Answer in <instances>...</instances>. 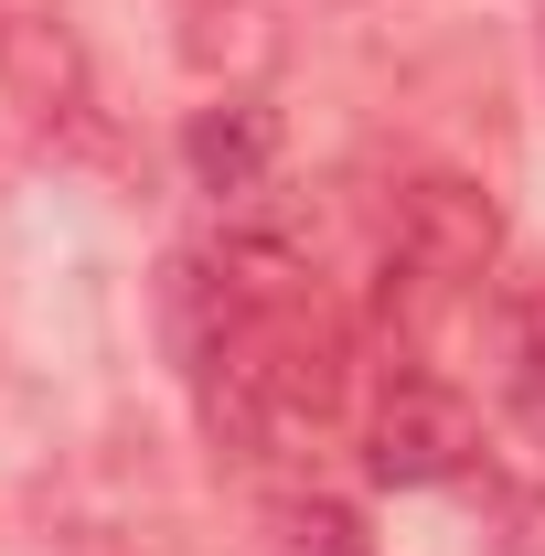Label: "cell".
I'll return each mask as SVG.
<instances>
[{
	"mask_svg": "<svg viewBox=\"0 0 545 556\" xmlns=\"http://www.w3.org/2000/svg\"><path fill=\"white\" fill-rule=\"evenodd\" d=\"M492 556H545V492H524V503L503 514V546Z\"/></svg>",
	"mask_w": 545,
	"mask_h": 556,
	"instance_id": "8992f818",
	"label": "cell"
},
{
	"mask_svg": "<svg viewBox=\"0 0 545 556\" xmlns=\"http://www.w3.org/2000/svg\"><path fill=\"white\" fill-rule=\"evenodd\" d=\"M503 257V204L481 193L471 172H417L396 193V268L428 289H471Z\"/></svg>",
	"mask_w": 545,
	"mask_h": 556,
	"instance_id": "7a4b0ae2",
	"label": "cell"
},
{
	"mask_svg": "<svg viewBox=\"0 0 545 556\" xmlns=\"http://www.w3.org/2000/svg\"><path fill=\"white\" fill-rule=\"evenodd\" d=\"M278 525H289V556H364V525H353V503H321V492H310V503H289Z\"/></svg>",
	"mask_w": 545,
	"mask_h": 556,
	"instance_id": "5b68a950",
	"label": "cell"
},
{
	"mask_svg": "<svg viewBox=\"0 0 545 556\" xmlns=\"http://www.w3.org/2000/svg\"><path fill=\"white\" fill-rule=\"evenodd\" d=\"M524 407L545 417V332H535V353H524Z\"/></svg>",
	"mask_w": 545,
	"mask_h": 556,
	"instance_id": "52a82bcc",
	"label": "cell"
},
{
	"mask_svg": "<svg viewBox=\"0 0 545 556\" xmlns=\"http://www.w3.org/2000/svg\"><path fill=\"white\" fill-rule=\"evenodd\" d=\"M0 97H11L33 129H86V118H97V75H86L75 22L33 11V0H0Z\"/></svg>",
	"mask_w": 545,
	"mask_h": 556,
	"instance_id": "3957f363",
	"label": "cell"
},
{
	"mask_svg": "<svg viewBox=\"0 0 545 556\" xmlns=\"http://www.w3.org/2000/svg\"><path fill=\"white\" fill-rule=\"evenodd\" d=\"M481 460V407L439 375H396L375 396V428H364V471L396 492H428V482H460Z\"/></svg>",
	"mask_w": 545,
	"mask_h": 556,
	"instance_id": "6da1fadb",
	"label": "cell"
},
{
	"mask_svg": "<svg viewBox=\"0 0 545 556\" xmlns=\"http://www.w3.org/2000/svg\"><path fill=\"white\" fill-rule=\"evenodd\" d=\"M182 172H193V193H214V204H257L278 182V108H257V97H214V108H193V129H182Z\"/></svg>",
	"mask_w": 545,
	"mask_h": 556,
	"instance_id": "277c9868",
	"label": "cell"
}]
</instances>
